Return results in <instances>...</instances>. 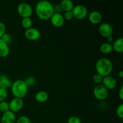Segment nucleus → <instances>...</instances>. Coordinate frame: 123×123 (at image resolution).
<instances>
[{
	"mask_svg": "<svg viewBox=\"0 0 123 123\" xmlns=\"http://www.w3.org/2000/svg\"><path fill=\"white\" fill-rule=\"evenodd\" d=\"M35 12L38 19L42 20H49L55 13L53 4L46 0H41L36 4Z\"/></svg>",
	"mask_w": 123,
	"mask_h": 123,
	"instance_id": "1",
	"label": "nucleus"
},
{
	"mask_svg": "<svg viewBox=\"0 0 123 123\" xmlns=\"http://www.w3.org/2000/svg\"><path fill=\"white\" fill-rule=\"evenodd\" d=\"M113 68L114 66L112 62L107 58H101L96 62V70L97 73L103 77L111 75Z\"/></svg>",
	"mask_w": 123,
	"mask_h": 123,
	"instance_id": "2",
	"label": "nucleus"
},
{
	"mask_svg": "<svg viewBox=\"0 0 123 123\" xmlns=\"http://www.w3.org/2000/svg\"><path fill=\"white\" fill-rule=\"evenodd\" d=\"M10 88L12 93L14 97L22 99L26 96L28 90V87L24 80L22 79H18L13 82Z\"/></svg>",
	"mask_w": 123,
	"mask_h": 123,
	"instance_id": "3",
	"label": "nucleus"
},
{
	"mask_svg": "<svg viewBox=\"0 0 123 123\" xmlns=\"http://www.w3.org/2000/svg\"><path fill=\"white\" fill-rule=\"evenodd\" d=\"M93 96L98 100H105L109 96V90L102 84L97 85L94 88L92 91Z\"/></svg>",
	"mask_w": 123,
	"mask_h": 123,
	"instance_id": "4",
	"label": "nucleus"
},
{
	"mask_svg": "<svg viewBox=\"0 0 123 123\" xmlns=\"http://www.w3.org/2000/svg\"><path fill=\"white\" fill-rule=\"evenodd\" d=\"M17 12L22 18H31L33 13V10L31 5L26 2H21L17 8Z\"/></svg>",
	"mask_w": 123,
	"mask_h": 123,
	"instance_id": "5",
	"label": "nucleus"
},
{
	"mask_svg": "<svg viewBox=\"0 0 123 123\" xmlns=\"http://www.w3.org/2000/svg\"><path fill=\"white\" fill-rule=\"evenodd\" d=\"M73 18L78 20H82L88 15V10L85 6L78 4L74 6L72 11Z\"/></svg>",
	"mask_w": 123,
	"mask_h": 123,
	"instance_id": "6",
	"label": "nucleus"
},
{
	"mask_svg": "<svg viewBox=\"0 0 123 123\" xmlns=\"http://www.w3.org/2000/svg\"><path fill=\"white\" fill-rule=\"evenodd\" d=\"M9 111L13 113H16L22 109L24 103L23 99L14 97L9 102Z\"/></svg>",
	"mask_w": 123,
	"mask_h": 123,
	"instance_id": "7",
	"label": "nucleus"
},
{
	"mask_svg": "<svg viewBox=\"0 0 123 123\" xmlns=\"http://www.w3.org/2000/svg\"><path fill=\"white\" fill-rule=\"evenodd\" d=\"M98 32L102 37L107 38L109 36H112L113 32H114V29L110 24L104 22L100 25L99 27H98Z\"/></svg>",
	"mask_w": 123,
	"mask_h": 123,
	"instance_id": "8",
	"label": "nucleus"
},
{
	"mask_svg": "<svg viewBox=\"0 0 123 123\" xmlns=\"http://www.w3.org/2000/svg\"><path fill=\"white\" fill-rule=\"evenodd\" d=\"M25 38L30 41H36L40 38L41 36L40 31L36 28H30L25 30L24 32Z\"/></svg>",
	"mask_w": 123,
	"mask_h": 123,
	"instance_id": "9",
	"label": "nucleus"
},
{
	"mask_svg": "<svg viewBox=\"0 0 123 123\" xmlns=\"http://www.w3.org/2000/svg\"><path fill=\"white\" fill-rule=\"evenodd\" d=\"M102 85H104L108 90H114L117 86V81L116 79L111 75L103 77Z\"/></svg>",
	"mask_w": 123,
	"mask_h": 123,
	"instance_id": "10",
	"label": "nucleus"
},
{
	"mask_svg": "<svg viewBox=\"0 0 123 123\" xmlns=\"http://www.w3.org/2000/svg\"><path fill=\"white\" fill-rule=\"evenodd\" d=\"M50 20L53 26L56 28H60L63 26L65 22L63 16L60 13H54Z\"/></svg>",
	"mask_w": 123,
	"mask_h": 123,
	"instance_id": "11",
	"label": "nucleus"
},
{
	"mask_svg": "<svg viewBox=\"0 0 123 123\" xmlns=\"http://www.w3.org/2000/svg\"><path fill=\"white\" fill-rule=\"evenodd\" d=\"M16 120L15 114L10 111L3 113L1 118V123H15Z\"/></svg>",
	"mask_w": 123,
	"mask_h": 123,
	"instance_id": "12",
	"label": "nucleus"
},
{
	"mask_svg": "<svg viewBox=\"0 0 123 123\" xmlns=\"http://www.w3.org/2000/svg\"><path fill=\"white\" fill-rule=\"evenodd\" d=\"M89 21L92 24H98L102 20V15L98 11H92L88 15Z\"/></svg>",
	"mask_w": 123,
	"mask_h": 123,
	"instance_id": "13",
	"label": "nucleus"
},
{
	"mask_svg": "<svg viewBox=\"0 0 123 123\" xmlns=\"http://www.w3.org/2000/svg\"><path fill=\"white\" fill-rule=\"evenodd\" d=\"M13 82L9 79L6 74H0V88H9L12 86Z\"/></svg>",
	"mask_w": 123,
	"mask_h": 123,
	"instance_id": "14",
	"label": "nucleus"
},
{
	"mask_svg": "<svg viewBox=\"0 0 123 123\" xmlns=\"http://www.w3.org/2000/svg\"><path fill=\"white\" fill-rule=\"evenodd\" d=\"M9 54L10 48L8 43L4 42L0 38V57H6Z\"/></svg>",
	"mask_w": 123,
	"mask_h": 123,
	"instance_id": "15",
	"label": "nucleus"
},
{
	"mask_svg": "<svg viewBox=\"0 0 123 123\" xmlns=\"http://www.w3.org/2000/svg\"><path fill=\"white\" fill-rule=\"evenodd\" d=\"M113 50L117 53H122L123 52V37H119L113 42Z\"/></svg>",
	"mask_w": 123,
	"mask_h": 123,
	"instance_id": "16",
	"label": "nucleus"
},
{
	"mask_svg": "<svg viewBox=\"0 0 123 123\" xmlns=\"http://www.w3.org/2000/svg\"><path fill=\"white\" fill-rule=\"evenodd\" d=\"M35 100L37 102L40 103H45L49 98L48 94L44 91H39L34 96Z\"/></svg>",
	"mask_w": 123,
	"mask_h": 123,
	"instance_id": "17",
	"label": "nucleus"
},
{
	"mask_svg": "<svg viewBox=\"0 0 123 123\" xmlns=\"http://www.w3.org/2000/svg\"><path fill=\"white\" fill-rule=\"evenodd\" d=\"M62 10L64 12H72L74 5L71 0H62L60 4Z\"/></svg>",
	"mask_w": 123,
	"mask_h": 123,
	"instance_id": "18",
	"label": "nucleus"
},
{
	"mask_svg": "<svg viewBox=\"0 0 123 123\" xmlns=\"http://www.w3.org/2000/svg\"><path fill=\"white\" fill-rule=\"evenodd\" d=\"M100 50L103 54H109L113 51L112 45V44L107 42L102 43L100 46Z\"/></svg>",
	"mask_w": 123,
	"mask_h": 123,
	"instance_id": "19",
	"label": "nucleus"
},
{
	"mask_svg": "<svg viewBox=\"0 0 123 123\" xmlns=\"http://www.w3.org/2000/svg\"><path fill=\"white\" fill-rule=\"evenodd\" d=\"M21 25L25 30H28L32 27V20L31 18H22L21 20Z\"/></svg>",
	"mask_w": 123,
	"mask_h": 123,
	"instance_id": "20",
	"label": "nucleus"
},
{
	"mask_svg": "<svg viewBox=\"0 0 123 123\" xmlns=\"http://www.w3.org/2000/svg\"><path fill=\"white\" fill-rule=\"evenodd\" d=\"M103 77L100 75L98 73H96L92 77V82L94 84L96 85H100V84H102V81H103Z\"/></svg>",
	"mask_w": 123,
	"mask_h": 123,
	"instance_id": "21",
	"label": "nucleus"
},
{
	"mask_svg": "<svg viewBox=\"0 0 123 123\" xmlns=\"http://www.w3.org/2000/svg\"><path fill=\"white\" fill-rule=\"evenodd\" d=\"M7 96H8L7 89L0 88V102L6 101Z\"/></svg>",
	"mask_w": 123,
	"mask_h": 123,
	"instance_id": "22",
	"label": "nucleus"
},
{
	"mask_svg": "<svg viewBox=\"0 0 123 123\" xmlns=\"http://www.w3.org/2000/svg\"><path fill=\"white\" fill-rule=\"evenodd\" d=\"M9 111V103L6 101L0 102V111L2 113Z\"/></svg>",
	"mask_w": 123,
	"mask_h": 123,
	"instance_id": "23",
	"label": "nucleus"
},
{
	"mask_svg": "<svg viewBox=\"0 0 123 123\" xmlns=\"http://www.w3.org/2000/svg\"><path fill=\"white\" fill-rule=\"evenodd\" d=\"M24 81H25V84H26L28 87L34 86V85H35V84H36V79H35L34 77L33 76L27 77V78L24 80Z\"/></svg>",
	"mask_w": 123,
	"mask_h": 123,
	"instance_id": "24",
	"label": "nucleus"
},
{
	"mask_svg": "<svg viewBox=\"0 0 123 123\" xmlns=\"http://www.w3.org/2000/svg\"><path fill=\"white\" fill-rule=\"evenodd\" d=\"M15 123H32L31 120L28 117L23 115L20 116L16 120Z\"/></svg>",
	"mask_w": 123,
	"mask_h": 123,
	"instance_id": "25",
	"label": "nucleus"
},
{
	"mask_svg": "<svg viewBox=\"0 0 123 123\" xmlns=\"http://www.w3.org/2000/svg\"><path fill=\"white\" fill-rule=\"evenodd\" d=\"M116 114L118 118L120 119L123 118V104L121 103L117 107L116 109Z\"/></svg>",
	"mask_w": 123,
	"mask_h": 123,
	"instance_id": "26",
	"label": "nucleus"
},
{
	"mask_svg": "<svg viewBox=\"0 0 123 123\" xmlns=\"http://www.w3.org/2000/svg\"><path fill=\"white\" fill-rule=\"evenodd\" d=\"M67 123H82V121L78 117L71 116L68 118Z\"/></svg>",
	"mask_w": 123,
	"mask_h": 123,
	"instance_id": "27",
	"label": "nucleus"
},
{
	"mask_svg": "<svg viewBox=\"0 0 123 123\" xmlns=\"http://www.w3.org/2000/svg\"><path fill=\"white\" fill-rule=\"evenodd\" d=\"M62 16H63L64 20H70L73 19V18H73V13H72V12H64V13Z\"/></svg>",
	"mask_w": 123,
	"mask_h": 123,
	"instance_id": "28",
	"label": "nucleus"
},
{
	"mask_svg": "<svg viewBox=\"0 0 123 123\" xmlns=\"http://www.w3.org/2000/svg\"><path fill=\"white\" fill-rule=\"evenodd\" d=\"M1 39L3 40L4 42H6V43H8V42H10L12 40V37H11V36L9 34L6 32V33L4 34V35L2 36Z\"/></svg>",
	"mask_w": 123,
	"mask_h": 123,
	"instance_id": "29",
	"label": "nucleus"
},
{
	"mask_svg": "<svg viewBox=\"0 0 123 123\" xmlns=\"http://www.w3.org/2000/svg\"><path fill=\"white\" fill-rule=\"evenodd\" d=\"M6 26L5 24L2 22H0V38L2 37L4 34L6 33Z\"/></svg>",
	"mask_w": 123,
	"mask_h": 123,
	"instance_id": "30",
	"label": "nucleus"
},
{
	"mask_svg": "<svg viewBox=\"0 0 123 123\" xmlns=\"http://www.w3.org/2000/svg\"><path fill=\"white\" fill-rule=\"evenodd\" d=\"M118 97L121 100H123V86H121L118 92Z\"/></svg>",
	"mask_w": 123,
	"mask_h": 123,
	"instance_id": "31",
	"label": "nucleus"
},
{
	"mask_svg": "<svg viewBox=\"0 0 123 123\" xmlns=\"http://www.w3.org/2000/svg\"><path fill=\"white\" fill-rule=\"evenodd\" d=\"M106 40H107V43H110V44H111L112 43H113V42H114V37H113L112 36H109V37H107V38H106Z\"/></svg>",
	"mask_w": 123,
	"mask_h": 123,
	"instance_id": "32",
	"label": "nucleus"
},
{
	"mask_svg": "<svg viewBox=\"0 0 123 123\" xmlns=\"http://www.w3.org/2000/svg\"><path fill=\"white\" fill-rule=\"evenodd\" d=\"M118 74V76L120 77V78H123V70L119 71Z\"/></svg>",
	"mask_w": 123,
	"mask_h": 123,
	"instance_id": "33",
	"label": "nucleus"
},
{
	"mask_svg": "<svg viewBox=\"0 0 123 123\" xmlns=\"http://www.w3.org/2000/svg\"><path fill=\"white\" fill-rule=\"evenodd\" d=\"M92 123V122H88V123Z\"/></svg>",
	"mask_w": 123,
	"mask_h": 123,
	"instance_id": "34",
	"label": "nucleus"
}]
</instances>
